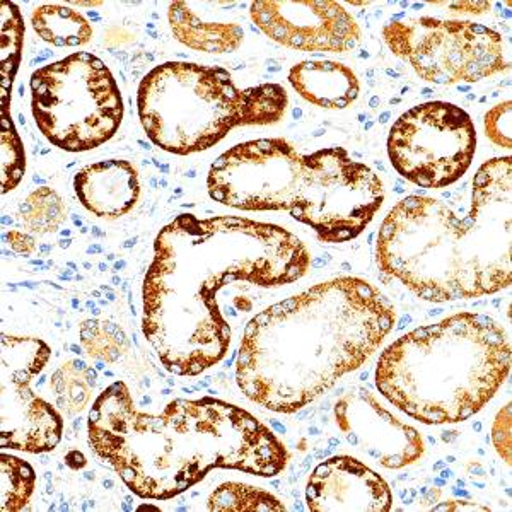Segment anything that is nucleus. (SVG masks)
I'll return each instance as SVG.
<instances>
[{
    "instance_id": "obj_3",
    "label": "nucleus",
    "mask_w": 512,
    "mask_h": 512,
    "mask_svg": "<svg viewBox=\"0 0 512 512\" xmlns=\"http://www.w3.org/2000/svg\"><path fill=\"white\" fill-rule=\"evenodd\" d=\"M395 306L361 277L309 287L246 325L236 381L246 398L296 414L364 366L393 330Z\"/></svg>"
},
{
    "instance_id": "obj_26",
    "label": "nucleus",
    "mask_w": 512,
    "mask_h": 512,
    "mask_svg": "<svg viewBox=\"0 0 512 512\" xmlns=\"http://www.w3.org/2000/svg\"><path fill=\"white\" fill-rule=\"evenodd\" d=\"M511 113V99H507L504 103L490 108L485 113V120H483L485 134L489 137L490 142L502 149H511L512 147Z\"/></svg>"
},
{
    "instance_id": "obj_17",
    "label": "nucleus",
    "mask_w": 512,
    "mask_h": 512,
    "mask_svg": "<svg viewBox=\"0 0 512 512\" xmlns=\"http://www.w3.org/2000/svg\"><path fill=\"white\" fill-rule=\"evenodd\" d=\"M168 21L176 40L195 52L233 53L245 41V31L239 24L205 21L187 2H171Z\"/></svg>"
},
{
    "instance_id": "obj_31",
    "label": "nucleus",
    "mask_w": 512,
    "mask_h": 512,
    "mask_svg": "<svg viewBox=\"0 0 512 512\" xmlns=\"http://www.w3.org/2000/svg\"><path fill=\"white\" fill-rule=\"evenodd\" d=\"M79 7H96L101 6V2H74Z\"/></svg>"
},
{
    "instance_id": "obj_29",
    "label": "nucleus",
    "mask_w": 512,
    "mask_h": 512,
    "mask_svg": "<svg viewBox=\"0 0 512 512\" xmlns=\"http://www.w3.org/2000/svg\"><path fill=\"white\" fill-rule=\"evenodd\" d=\"M489 9V2H454L451 4V12H460V14H483Z\"/></svg>"
},
{
    "instance_id": "obj_19",
    "label": "nucleus",
    "mask_w": 512,
    "mask_h": 512,
    "mask_svg": "<svg viewBox=\"0 0 512 512\" xmlns=\"http://www.w3.org/2000/svg\"><path fill=\"white\" fill-rule=\"evenodd\" d=\"M96 373L86 362L67 361L50 379L55 402L69 415L79 414L93 398Z\"/></svg>"
},
{
    "instance_id": "obj_27",
    "label": "nucleus",
    "mask_w": 512,
    "mask_h": 512,
    "mask_svg": "<svg viewBox=\"0 0 512 512\" xmlns=\"http://www.w3.org/2000/svg\"><path fill=\"white\" fill-rule=\"evenodd\" d=\"M511 412V403H507L492 424V443H494L495 451L499 453L502 461H506L507 465H511L512 461Z\"/></svg>"
},
{
    "instance_id": "obj_23",
    "label": "nucleus",
    "mask_w": 512,
    "mask_h": 512,
    "mask_svg": "<svg viewBox=\"0 0 512 512\" xmlns=\"http://www.w3.org/2000/svg\"><path fill=\"white\" fill-rule=\"evenodd\" d=\"M0 473L2 512L23 511L35 492L36 473L33 466L12 454L2 453Z\"/></svg>"
},
{
    "instance_id": "obj_11",
    "label": "nucleus",
    "mask_w": 512,
    "mask_h": 512,
    "mask_svg": "<svg viewBox=\"0 0 512 512\" xmlns=\"http://www.w3.org/2000/svg\"><path fill=\"white\" fill-rule=\"evenodd\" d=\"M50 355L41 338L2 335V449L40 454L59 446L64 419L31 390Z\"/></svg>"
},
{
    "instance_id": "obj_25",
    "label": "nucleus",
    "mask_w": 512,
    "mask_h": 512,
    "mask_svg": "<svg viewBox=\"0 0 512 512\" xmlns=\"http://www.w3.org/2000/svg\"><path fill=\"white\" fill-rule=\"evenodd\" d=\"M0 147H2V193L12 192L23 180L26 171V154L18 130L9 115V106H2V130H0Z\"/></svg>"
},
{
    "instance_id": "obj_22",
    "label": "nucleus",
    "mask_w": 512,
    "mask_h": 512,
    "mask_svg": "<svg viewBox=\"0 0 512 512\" xmlns=\"http://www.w3.org/2000/svg\"><path fill=\"white\" fill-rule=\"evenodd\" d=\"M19 216L28 233L52 234L64 224L67 207L64 198L53 188L41 187L26 197Z\"/></svg>"
},
{
    "instance_id": "obj_6",
    "label": "nucleus",
    "mask_w": 512,
    "mask_h": 512,
    "mask_svg": "<svg viewBox=\"0 0 512 512\" xmlns=\"http://www.w3.org/2000/svg\"><path fill=\"white\" fill-rule=\"evenodd\" d=\"M511 371V342L494 318L458 313L420 326L386 347L379 393L427 425L458 424L494 398Z\"/></svg>"
},
{
    "instance_id": "obj_2",
    "label": "nucleus",
    "mask_w": 512,
    "mask_h": 512,
    "mask_svg": "<svg viewBox=\"0 0 512 512\" xmlns=\"http://www.w3.org/2000/svg\"><path fill=\"white\" fill-rule=\"evenodd\" d=\"M88 434L94 453L128 489L152 501L187 492L214 468L277 477L291 458L270 427L245 408L204 396L147 414L122 381L94 400Z\"/></svg>"
},
{
    "instance_id": "obj_4",
    "label": "nucleus",
    "mask_w": 512,
    "mask_h": 512,
    "mask_svg": "<svg viewBox=\"0 0 512 512\" xmlns=\"http://www.w3.org/2000/svg\"><path fill=\"white\" fill-rule=\"evenodd\" d=\"M511 202L509 156L480 166L465 216L437 198H403L379 229V270L431 303L506 289L512 282Z\"/></svg>"
},
{
    "instance_id": "obj_15",
    "label": "nucleus",
    "mask_w": 512,
    "mask_h": 512,
    "mask_svg": "<svg viewBox=\"0 0 512 512\" xmlns=\"http://www.w3.org/2000/svg\"><path fill=\"white\" fill-rule=\"evenodd\" d=\"M74 190L93 216L115 221L127 216L140 197L139 171L123 159L88 164L74 178Z\"/></svg>"
},
{
    "instance_id": "obj_24",
    "label": "nucleus",
    "mask_w": 512,
    "mask_h": 512,
    "mask_svg": "<svg viewBox=\"0 0 512 512\" xmlns=\"http://www.w3.org/2000/svg\"><path fill=\"white\" fill-rule=\"evenodd\" d=\"M79 337L82 347L93 359L110 364L118 361L127 347L122 330L110 321H84L79 330Z\"/></svg>"
},
{
    "instance_id": "obj_9",
    "label": "nucleus",
    "mask_w": 512,
    "mask_h": 512,
    "mask_svg": "<svg viewBox=\"0 0 512 512\" xmlns=\"http://www.w3.org/2000/svg\"><path fill=\"white\" fill-rule=\"evenodd\" d=\"M383 40L420 79L437 86L472 84L509 67L501 33L472 21L398 19L384 24Z\"/></svg>"
},
{
    "instance_id": "obj_13",
    "label": "nucleus",
    "mask_w": 512,
    "mask_h": 512,
    "mask_svg": "<svg viewBox=\"0 0 512 512\" xmlns=\"http://www.w3.org/2000/svg\"><path fill=\"white\" fill-rule=\"evenodd\" d=\"M333 414L349 444L388 470L414 465L424 456L420 432L388 412L366 388H352L340 396Z\"/></svg>"
},
{
    "instance_id": "obj_30",
    "label": "nucleus",
    "mask_w": 512,
    "mask_h": 512,
    "mask_svg": "<svg viewBox=\"0 0 512 512\" xmlns=\"http://www.w3.org/2000/svg\"><path fill=\"white\" fill-rule=\"evenodd\" d=\"M439 511H489V507L477 506V504H470V502H448L443 506L437 507Z\"/></svg>"
},
{
    "instance_id": "obj_8",
    "label": "nucleus",
    "mask_w": 512,
    "mask_h": 512,
    "mask_svg": "<svg viewBox=\"0 0 512 512\" xmlns=\"http://www.w3.org/2000/svg\"><path fill=\"white\" fill-rule=\"evenodd\" d=\"M31 111L43 137L67 152L103 146L122 125V93L93 53H74L31 76Z\"/></svg>"
},
{
    "instance_id": "obj_18",
    "label": "nucleus",
    "mask_w": 512,
    "mask_h": 512,
    "mask_svg": "<svg viewBox=\"0 0 512 512\" xmlns=\"http://www.w3.org/2000/svg\"><path fill=\"white\" fill-rule=\"evenodd\" d=\"M31 26L41 40L57 48L86 47L94 36L88 19L62 4L36 7L31 14Z\"/></svg>"
},
{
    "instance_id": "obj_28",
    "label": "nucleus",
    "mask_w": 512,
    "mask_h": 512,
    "mask_svg": "<svg viewBox=\"0 0 512 512\" xmlns=\"http://www.w3.org/2000/svg\"><path fill=\"white\" fill-rule=\"evenodd\" d=\"M6 243L19 255L30 256L36 251V241L33 236L18 229L7 231Z\"/></svg>"
},
{
    "instance_id": "obj_1",
    "label": "nucleus",
    "mask_w": 512,
    "mask_h": 512,
    "mask_svg": "<svg viewBox=\"0 0 512 512\" xmlns=\"http://www.w3.org/2000/svg\"><path fill=\"white\" fill-rule=\"evenodd\" d=\"M311 255L296 234L246 217L181 214L161 229L142 287V332L164 369L198 376L226 357L233 321L222 292L303 279Z\"/></svg>"
},
{
    "instance_id": "obj_21",
    "label": "nucleus",
    "mask_w": 512,
    "mask_h": 512,
    "mask_svg": "<svg viewBox=\"0 0 512 512\" xmlns=\"http://www.w3.org/2000/svg\"><path fill=\"white\" fill-rule=\"evenodd\" d=\"M2 23V53H0V88H2V106H9V91L18 72L23 55L24 21L18 6L12 2H2L0 6Z\"/></svg>"
},
{
    "instance_id": "obj_5",
    "label": "nucleus",
    "mask_w": 512,
    "mask_h": 512,
    "mask_svg": "<svg viewBox=\"0 0 512 512\" xmlns=\"http://www.w3.org/2000/svg\"><path fill=\"white\" fill-rule=\"evenodd\" d=\"M207 188L236 210H286L332 245L357 238L384 202L381 178L344 147L301 154L286 139L250 140L224 152L210 166Z\"/></svg>"
},
{
    "instance_id": "obj_16",
    "label": "nucleus",
    "mask_w": 512,
    "mask_h": 512,
    "mask_svg": "<svg viewBox=\"0 0 512 512\" xmlns=\"http://www.w3.org/2000/svg\"><path fill=\"white\" fill-rule=\"evenodd\" d=\"M289 82L301 98L325 110H345L361 93L354 70L335 60H304L289 70Z\"/></svg>"
},
{
    "instance_id": "obj_10",
    "label": "nucleus",
    "mask_w": 512,
    "mask_h": 512,
    "mask_svg": "<svg viewBox=\"0 0 512 512\" xmlns=\"http://www.w3.org/2000/svg\"><path fill=\"white\" fill-rule=\"evenodd\" d=\"M477 130L460 106L431 101L398 118L388 137V156L398 175L420 188L453 185L472 166Z\"/></svg>"
},
{
    "instance_id": "obj_20",
    "label": "nucleus",
    "mask_w": 512,
    "mask_h": 512,
    "mask_svg": "<svg viewBox=\"0 0 512 512\" xmlns=\"http://www.w3.org/2000/svg\"><path fill=\"white\" fill-rule=\"evenodd\" d=\"M207 509L212 512H282L287 507L268 490L246 483L227 482L212 492Z\"/></svg>"
},
{
    "instance_id": "obj_12",
    "label": "nucleus",
    "mask_w": 512,
    "mask_h": 512,
    "mask_svg": "<svg viewBox=\"0 0 512 512\" xmlns=\"http://www.w3.org/2000/svg\"><path fill=\"white\" fill-rule=\"evenodd\" d=\"M250 16L270 40L299 52L347 53L361 43V26L333 0L253 2Z\"/></svg>"
},
{
    "instance_id": "obj_14",
    "label": "nucleus",
    "mask_w": 512,
    "mask_h": 512,
    "mask_svg": "<svg viewBox=\"0 0 512 512\" xmlns=\"http://www.w3.org/2000/svg\"><path fill=\"white\" fill-rule=\"evenodd\" d=\"M306 504L313 512H388L393 507L390 485L352 456H333L311 473Z\"/></svg>"
},
{
    "instance_id": "obj_7",
    "label": "nucleus",
    "mask_w": 512,
    "mask_h": 512,
    "mask_svg": "<svg viewBox=\"0 0 512 512\" xmlns=\"http://www.w3.org/2000/svg\"><path fill=\"white\" fill-rule=\"evenodd\" d=\"M287 106L289 94L280 84L241 89L227 70L192 62L158 65L137 93L147 137L178 156L207 151L234 128L274 125Z\"/></svg>"
}]
</instances>
